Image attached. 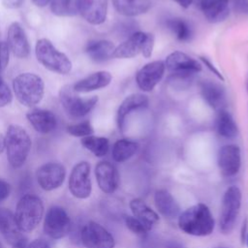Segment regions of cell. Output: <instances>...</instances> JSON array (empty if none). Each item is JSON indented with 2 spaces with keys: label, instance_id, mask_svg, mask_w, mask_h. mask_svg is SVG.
I'll return each mask as SVG.
<instances>
[{
  "label": "cell",
  "instance_id": "obj_38",
  "mask_svg": "<svg viewBox=\"0 0 248 248\" xmlns=\"http://www.w3.org/2000/svg\"><path fill=\"white\" fill-rule=\"evenodd\" d=\"M10 48L4 42H0V72L5 70L9 63Z\"/></svg>",
  "mask_w": 248,
  "mask_h": 248
},
{
  "label": "cell",
  "instance_id": "obj_26",
  "mask_svg": "<svg viewBox=\"0 0 248 248\" xmlns=\"http://www.w3.org/2000/svg\"><path fill=\"white\" fill-rule=\"evenodd\" d=\"M114 45L108 40H93L87 43L85 52L91 60L97 63L106 62L112 58Z\"/></svg>",
  "mask_w": 248,
  "mask_h": 248
},
{
  "label": "cell",
  "instance_id": "obj_23",
  "mask_svg": "<svg viewBox=\"0 0 248 248\" xmlns=\"http://www.w3.org/2000/svg\"><path fill=\"white\" fill-rule=\"evenodd\" d=\"M111 78L110 73L107 71H99L79 79L73 85V88L76 92L79 93L91 92L108 86L110 83Z\"/></svg>",
  "mask_w": 248,
  "mask_h": 248
},
{
  "label": "cell",
  "instance_id": "obj_19",
  "mask_svg": "<svg viewBox=\"0 0 248 248\" xmlns=\"http://www.w3.org/2000/svg\"><path fill=\"white\" fill-rule=\"evenodd\" d=\"M198 6L211 23L221 22L230 15L229 0H198Z\"/></svg>",
  "mask_w": 248,
  "mask_h": 248
},
{
  "label": "cell",
  "instance_id": "obj_5",
  "mask_svg": "<svg viewBox=\"0 0 248 248\" xmlns=\"http://www.w3.org/2000/svg\"><path fill=\"white\" fill-rule=\"evenodd\" d=\"M43 214L42 200L35 195H25L16 204L15 218L21 232H31L38 227Z\"/></svg>",
  "mask_w": 248,
  "mask_h": 248
},
{
  "label": "cell",
  "instance_id": "obj_3",
  "mask_svg": "<svg viewBox=\"0 0 248 248\" xmlns=\"http://www.w3.org/2000/svg\"><path fill=\"white\" fill-rule=\"evenodd\" d=\"M13 89L17 101L28 108L39 104L45 93V83L41 77L33 73H22L13 80Z\"/></svg>",
  "mask_w": 248,
  "mask_h": 248
},
{
  "label": "cell",
  "instance_id": "obj_35",
  "mask_svg": "<svg viewBox=\"0 0 248 248\" xmlns=\"http://www.w3.org/2000/svg\"><path fill=\"white\" fill-rule=\"evenodd\" d=\"M124 221H125V224H126L127 228L132 232H134L136 234H140V235L145 234V233H147L152 229L151 227L147 226L146 224H144L143 222H141L140 220L137 219L134 216L126 215L124 217Z\"/></svg>",
  "mask_w": 248,
  "mask_h": 248
},
{
  "label": "cell",
  "instance_id": "obj_29",
  "mask_svg": "<svg viewBox=\"0 0 248 248\" xmlns=\"http://www.w3.org/2000/svg\"><path fill=\"white\" fill-rule=\"evenodd\" d=\"M130 208L133 212L134 217L140 220L151 228L153 224L159 220L158 214L140 199L132 200L130 202Z\"/></svg>",
  "mask_w": 248,
  "mask_h": 248
},
{
  "label": "cell",
  "instance_id": "obj_7",
  "mask_svg": "<svg viewBox=\"0 0 248 248\" xmlns=\"http://www.w3.org/2000/svg\"><path fill=\"white\" fill-rule=\"evenodd\" d=\"M241 205V192L238 187H229L222 200L220 212V230L224 234L230 233L235 225Z\"/></svg>",
  "mask_w": 248,
  "mask_h": 248
},
{
  "label": "cell",
  "instance_id": "obj_36",
  "mask_svg": "<svg viewBox=\"0 0 248 248\" xmlns=\"http://www.w3.org/2000/svg\"><path fill=\"white\" fill-rule=\"evenodd\" d=\"M13 100V94L9 86L4 82L0 76V108L8 106Z\"/></svg>",
  "mask_w": 248,
  "mask_h": 248
},
{
  "label": "cell",
  "instance_id": "obj_31",
  "mask_svg": "<svg viewBox=\"0 0 248 248\" xmlns=\"http://www.w3.org/2000/svg\"><path fill=\"white\" fill-rule=\"evenodd\" d=\"M81 144L97 157H103L107 155L109 148V141L107 138L96 137L92 135L82 138Z\"/></svg>",
  "mask_w": 248,
  "mask_h": 248
},
{
  "label": "cell",
  "instance_id": "obj_44",
  "mask_svg": "<svg viewBox=\"0 0 248 248\" xmlns=\"http://www.w3.org/2000/svg\"><path fill=\"white\" fill-rule=\"evenodd\" d=\"M174 2H176L180 7L182 8H188L194 0H173Z\"/></svg>",
  "mask_w": 248,
  "mask_h": 248
},
{
  "label": "cell",
  "instance_id": "obj_2",
  "mask_svg": "<svg viewBox=\"0 0 248 248\" xmlns=\"http://www.w3.org/2000/svg\"><path fill=\"white\" fill-rule=\"evenodd\" d=\"M5 148L12 167L23 166L31 149V139L25 129L16 124L10 125L5 136Z\"/></svg>",
  "mask_w": 248,
  "mask_h": 248
},
{
  "label": "cell",
  "instance_id": "obj_33",
  "mask_svg": "<svg viewBox=\"0 0 248 248\" xmlns=\"http://www.w3.org/2000/svg\"><path fill=\"white\" fill-rule=\"evenodd\" d=\"M50 10L57 16H70L78 12L77 0H51Z\"/></svg>",
  "mask_w": 248,
  "mask_h": 248
},
{
  "label": "cell",
  "instance_id": "obj_42",
  "mask_svg": "<svg viewBox=\"0 0 248 248\" xmlns=\"http://www.w3.org/2000/svg\"><path fill=\"white\" fill-rule=\"evenodd\" d=\"M26 248H50V245L45 239L38 238L33 240L30 244H28Z\"/></svg>",
  "mask_w": 248,
  "mask_h": 248
},
{
  "label": "cell",
  "instance_id": "obj_39",
  "mask_svg": "<svg viewBox=\"0 0 248 248\" xmlns=\"http://www.w3.org/2000/svg\"><path fill=\"white\" fill-rule=\"evenodd\" d=\"M10 185L3 179H0V202L6 200L10 195Z\"/></svg>",
  "mask_w": 248,
  "mask_h": 248
},
{
  "label": "cell",
  "instance_id": "obj_8",
  "mask_svg": "<svg viewBox=\"0 0 248 248\" xmlns=\"http://www.w3.org/2000/svg\"><path fill=\"white\" fill-rule=\"evenodd\" d=\"M167 70L175 78L186 79L202 71V65L194 58L182 51H173L169 54L165 61Z\"/></svg>",
  "mask_w": 248,
  "mask_h": 248
},
{
  "label": "cell",
  "instance_id": "obj_13",
  "mask_svg": "<svg viewBox=\"0 0 248 248\" xmlns=\"http://www.w3.org/2000/svg\"><path fill=\"white\" fill-rule=\"evenodd\" d=\"M37 181L40 187L46 191L59 188L65 179L66 170L59 163H46L37 170Z\"/></svg>",
  "mask_w": 248,
  "mask_h": 248
},
{
  "label": "cell",
  "instance_id": "obj_14",
  "mask_svg": "<svg viewBox=\"0 0 248 248\" xmlns=\"http://www.w3.org/2000/svg\"><path fill=\"white\" fill-rule=\"evenodd\" d=\"M217 164L223 176L230 177L236 174L240 169V149L235 144L223 145L217 155Z\"/></svg>",
  "mask_w": 248,
  "mask_h": 248
},
{
  "label": "cell",
  "instance_id": "obj_18",
  "mask_svg": "<svg viewBox=\"0 0 248 248\" xmlns=\"http://www.w3.org/2000/svg\"><path fill=\"white\" fill-rule=\"evenodd\" d=\"M18 228L15 214L8 208H0V233L12 246L26 240Z\"/></svg>",
  "mask_w": 248,
  "mask_h": 248
},
{
  "label": "cell",
  "instance_id": "obj_47",
  "mask_svg": "<svg viewBox=\"0 0 248 248\" xmlns=\"http://www.w3.org/2000/svg\"><path fill=\"white\" fill-rule=\"evenodd\" d=\"M13 248H26V240L24 241H21L16 245L13 246Z\"/></svg>",
  "mask_w": 248,
  "mask_h": 248
},
{
  "label": "cell",
  "instance_id": "obj_51",
  "mask_svg": "<svg viewBox=\"0 0 248 248\" xmlns=\"http://www.w3.org/2000/svg\"><path fill=\"white\" fill-rule=\"evenodd\" d=\"M247 88H248V86H247Z\"/></svg>",
  "mask_w": 248,
  "mask_h": 248
},
{
  "label": "cell",
  "instance_id": "obj_40",
  "mask_svg": "<svg viewBox=\"0 0 248 248\" xmlns=\"http://www.w3.org/2000/svg\"><path fill=\"white\" fill-rule=\"evenodd\" d=\"M201 58V60L203 62V64H205V66L219 78V79H221V80H224V78H223V76H222V74H220V72L215 68V66L207 59V58H205V57H202V56H201L200 57Z\"/></svg>",
  "mask_w": 248,
  "mask_h": 248
},
{
  "label": "cell",
  "instance_id": "obj_17",
  "mask_svg": "<svg viewBox=\"0 0 248 248\" xmlns=\"http://www.w3.org/2000/svg\"><path fill=\"white\" fill-rule=\"evenodd\" d=\"M8 46L18 58H26L30 52V46L26 33L18 22H13L8 29Z\"/></svg>",
  "mask_w": 248,
  "mask_h": 248
},
{
  "label": "cell",
  "instance_id": "obj_11",
  "mask_svg": "<svg viewBox=\"0 0 248 248\" xmlns=\"http://www.w3.org/2000/svg\"><path fill=\"white\" fill-rule=\"evenodd\" d=\"M69 190L78 199H86L90 196L92 185L90 165L87 162H79L72 170L69 178Z\"/></svg>",
  "mask_w": 248,
  "mask_h": 248
},
{
  "label": "cell",
  "instance_id": "obj_30",
  "mask_svg": "<svg viewBox=\"0 0 248 248\" xmlns=\"http://www.w3.org/2000/svg\"><path fill=\"white\" fill-rule=\"evenodd\" d=\"M139 145L136 141L121 139L114 142L111 150V156L115 162L123 163L132 158L137 153Z\"/></svg>",
  "mask_w": 248,
  "mask_h": 248
},
{
  "label": "cell",
  "instance_id": "obj_15",
  "mask_svg": "<svg viewBox=\"0 0 248 248\" xmlns=\"http://www.w3.org/2000/svg\"><path fill=\"white\" fill-rule=\"evenodd\" d=\"M78 11L90 24H102L108 14V0H77Z\"/></svg>",
  "mask_w": 248,
  "mask_h": 248
},
{
  "label": "cell",
  "instance_id": "obj_49",
  "mask_svg": "<svg viewBox=\"0 0 248 248\" xmlns=\"http://www.w3.org/2000/svg\"><path fill=\"white\" fill-rule=\"evenodd\" d=\"M247 246H248V236H247Z\"/></svg>",
  "mask_w": 248,
  "mask_h": 248
},
{
  "label": "cell",
  "instance_id": "obj_16",
  "mask_svg": "<svg viewBox=\"0 0 248 248\" xmlns=\"http://www.w3.org/2000/svg\"><path fill=\"white\" fill-rule=\"evenodd\" d=\"M95 176L99 188L106 194L113 193L119 185L117 169L108 161H101L96 165Z\"/></svg>",
  "mask_w": 248,
  "mask_h": 248
},
{
  "label": "cell",
  "instance_id": "obj_1",
  "mask_svg": "<svg viewBox=\"0 0 248 248\" xmlns=\"http://www.w3.org/2000/svg\"><path fill=\"white\" fill-rule=\"evenodd\" d=\"M178 226L187 234L205 236L213 232L214 219L205 204L198 203L179 214Z\"/></svg>",
  "mask_w": 248,
  "mask_h": 248
},
{
  "label": "cell",
  "instance_id": "obj_9",
  "mask_svg": "<svg viewBox=\"0 0 248 248\" xmlns=\"http://www.w3.org/2000/svg\"><path fill=\"white\" fill-rule=\"evenodd\" d=\"M80 240L85 248H113L114 238L100 224L90 221L80 231Z\"/></svg>",
  "mask_w": 248,
  "mask_h": 248
},
{
  "label": "cell",
  "instance_id": "obj_4",
  "mask_svg": "<svg viewBox=\"0 0 248 248\" xmlns=\"http://www.w3.org/2000/svg\"><path fill=\"white\" fill-rule=\"evenodd\" d=\"M35 53L39 63L53 73L67 75L72 70V62L69 57L58 50L46 38L37 41Z\"/></svg>",
  "mask_w": 248,
  "mask_h": 248
},
{
  "label": "cell",
  "instance_id": "obj_48",
  "mask_svg": "<svg viewBox=\"0 0 248 248\" xmlns=\"http://www.w3.org/2000/svg\"><path fill=\"white\" fill-rule=\"evenodd\" d=\"M0 248H4V247L2 246V244H1V243H0Z\"/></svg>",
  "mask_w": 248,
  "mask_h": 248
},
{
  "label": "cell",
  "instance_id": "obj_27",
  "mask_svg": "<svg viewBox=\"0 0 248 248\" xmlns=\"http://www.w3.org/2000/svg\"><path fill=\"white\" fill-rule=\"evenodd\" d=\"M116 12L125 16H136L146 13L152 6V0H112Z\"/></svg>",
  "mask_w": 248,
  "mask_h": 248
},
{
  "label": "cell",
  "instance_id": "obj_46",
  "mask_svg": "<svg viewBox=\"0 0 248 248\" xmlns=\"http://www.w3.org/2000/svg\"><path fill=\"white\" fill-rule=\"evenodd\" d=\"M4 148H5V137H3L2 134H0V153H2Z\"/></svg>",
  "mask_w": 248,
  "mask_h": 248
},
{
  "label": "cell",
  "instance_id": "obj_20",
  "mask_svg": "<svg viewBox=\"0 0 248 248\" xmlns=\"http://www.w3.org/2000/svg\"><path fill=\"white\" fill-rule=\"evenodd\" d=\"M201 94L206 104L213 109L219 111L224 109L226 104V93L223 86L212 80L201 82Z\"/></svg>",
  "mask_w": 248,
  "mask_h": 248
},
{
  "label": "cell",
  "instance_id": "obj_10",
  "mask_svg": "<svg viewBox=\"0 0 248 248\" xmlns=\"http://www.w3.org/2000/svg\"><path fill=\"white\" fill-rule=\"evenodd\" d=\"M71 230V220L67 212L60 206L50 207L44 220V231L51 238L66 236Z\"/></svg>",
  "mask_w": 248,
  "mask_h": 248
},
{
  "label": "cell",
  "instance_id": "obj_24",
  "mask_svg": "<svg viewBox=\"0 0 248 248\" xmlns=\"http://www.w3.org/2000/svg\"><path fill=\"white\" fill-rule=\"evenodd\" d=\"M148 105V98L140 93H134L129 96H127L122 103L120 104L118 109H117V115H116V120H117V125L120 130H123L125 120L127 115H129L132 111L146 108Z\"/></svg>",
  "mask_w": 248,
  "mask_h": 248
},
{
  "label": "cell",
  "instance_id": "obj_41",
  "mask_svg": "<svg viewBox=\"0 0 248 248\" xmlns=\"http://www.w3.org/2000/svg\"><path fill=\"white\" fill-rule=\"evenodd\" d=\"M24 0H1L2 4L4 7H6L7 9H18L22 6Z\"/></svg>",
  "mask_w": 248,
  "mask_h": 248
},
{
  "label": "cell",
  "instance_id": "obj_12",
  "mask_svg": "<svg viewBox=\"0 0 248 248\" xmlns=\"http://www.w3.org/2000/svg\"><path fill=\"white\" fill-rule=\"evenodd\" d=\"M165 70V62L161 60L152 61L142 66L136 75L139 88L144 92L152 91L164 77Z\"/></svg>",
  "mask_w": 248,
  "mask_h": 248
},
{
  "label": "cell",
  "instance_id": "obj_22",
  "mask_svg": "<svg viewBox=\"0 0 248 248\" xmlns=\"http://www.w3.org/2000/svg\"><path fill=\"white\" fill-rule=\"evenodd\" d=\"M146 38L145 32H135L119 46H115L112 57L132 58L141 53L143 43Z\"/></svg>",
  "mask_w": 248,
  "mask_h": 248
},
{
  "label": "cell",
  "instance_id": "obj_21",
  "mask_svg": "<svg viewBox=\"0 0 248 248\" xmlns=\"http://www.w3.org/2000/svg\"><path fill=\"white\" fill-rule=\"evenodd\" d=\"M26 118L32 127L41 134H48L52 132L57 125L56 116L47 109L35 108L27 112Z\"/></svg>",
  "mask_w": 248,
  "mask_h": 248
},
{
  "label": "cell",
  "instance_id": "obj_6",
  "mask_svg": "<svg viewBox=\"0 0 248 248\" xmlns=\"http://www.w3.org/2000/svg\"><path fill=\"white\" fill-rule=\"evenodd\" d=\"M73 86L65 85L60 89L59 101L64 110L72 117H83L88 114L98 103V97L80 98Z\"/></svg>",
  "mask_w": 248,
  "mask_h": 248
},
{
  "label": "cell",
  "instance_id": "obj_37",
  "mask_svg": "<svg viewBox=\"0 0 248 248\" xmlns=\"http://www.w3.org/2000/svg\"><path fill=\"white\" fill-rule=\"evenodd\" d=\"M154 41H155L154 35L151 33H146V38L143 43V46H142V50H141V54L143 55V57L149 58L152 55Z\"/></svg>",
  "mask_w": 248,
  "mask_h": 248
},
{
  "label": "cell",
  "instance_id": "obj_43",
  "mask_svg": "<svg viewBox=\"0 0 248 248\" xmlns=\"http://www.w3.org/2000/svg\"><path fill=\"white\" fill-rule=\"evenodd\" d=\"M35 6L37 7H46L47 4H50L51 0H32Z\"/></svg>",
  "mask_w": 248,
  "mask_h": 248
},
{
  "label": "cell",
  "instance_id": "obj_28",
  "mask_svg": "<svg viewBox=\"0 0 248 248\" xmlns=\"http://www.w3.org/2000/svg\"><path fill=\"white\" fill-rule=\"evenodd\" d=\"M216 130L217 133L225 139H234L237 136L238 130L232 114L226 109L218 111L216 117Z\"/></svg>",
  "mask_w": 248,
  "mask_h": 248
},
{
  "label": "cell",
  "instance_id": "obj_34",
  "mask_svg": "<svg viewBox=\"0 0 248 248\" xmlns=\"http://www.w3.org/2000/svg\"><path fill=\"white\" fill-rule=\"evenodd\" d=\"M67 132L73 137L84 138L87 136H91L94 133V129L89 120H84L76 124L69 125L67 127Z\"/></svg>",
  "mask_w": 248,
  "mask_h": 248
},
{
  "label": "cell",
  "instance_id": "obj_45",
  "mask_svg": "<svg viewBox=\"0 0 248 248\" xmlns=\"http://www.w3.org/2000/svg\"><path fill=\"white\" fill-rule=\"evenodd\" d=\"M166 248H185V247L181 243H179L177 241H170L167 244Z\"/></svg>",
  "mask_w": 248,
  "mask_h": 248
},
{
  "label": "cell",
  "instance_id": "obj_50",
  "mask_svg": "<svg viewBox=\"0 0 248 248\" xmlns=\"http://www.w3.org/2000/svg\"><path fill=\"white\" fill-rule=\"evenodd\" d=\"M219 248H225V247H219Z\"/></svg>",
  "mask_w": 248,
  "mask_h": 248
},
{
  "label": "cell",
  "instance_id": "obj_25",
  "mask_svg": "<svg viewBox=\"0 0 248 248\" xmlns=\"http://www.w3.org/2000/svg\"><path fill=\"white\" fill-rule=\"evenodd\" d=\"M154 202L157 210L165 218L174 219L180 214V207L175 199L165 189H160L155 192Z\"/></svg>",
  "mask_w": 248,
  "mask_h": 248
},
{
  "label": "cell",
  "instance_id": "obj_32",
  "mask_svg": "<svg viewBox=\"0 0 248 248\" xmlns=\"http://www.w3.org/2000/svg\"><path fill=\"white\" fill-rule=\"evenodd\" d=\"M167 26L179 41L186 42L189 41L192 37V29L183 18H170L167 21Z\"/></svg>",
  "mask_w": 248,
  "mask_h": 248
}]
</instances>
